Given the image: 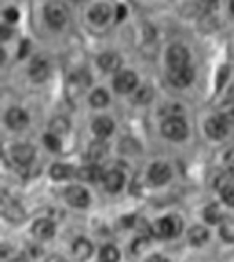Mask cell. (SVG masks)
<instances>
[{
    "instance_id": "1",
    "label": "cell",
    "mask_w": 234,
    "mask_h": 262,
    "mask_svg": "<svg viewBox=\"0 0 234 262\" xmlns=\"http://www.w3.org/2000/svg\"><path fill=\"white\" fill-rule=\"evenodd\" d=\"M183 230V221L179 216H166L161 217L154 225V235L159 239H172L177 237Z\"/></svg>"
},
{
    "instance_id": "2",
    "label": "cell",
    "mask_w": 234,
    "mask_h": 262,
    "mask_svg": "<svg viewBox=\"0 0 234 262\" xmlns=\"http://www.w3.org/2000/svg\"><path fill=\"white\" fill-rule=\"evenodd\" d=\"M161 132L165 138L172 141H183L188 136V125L181 116H168L161 125Z\"/></svg>"
},
{
    "instance_id": "3",
    "label": "cell",
    "mask_w": 234,
    "mask_h": 262,
    "mask_svg": "<svg viewBox=\"0 0 234 262\" xmlns=\"http://www.w3.org/2000/svg\"><path fill=\"white\" fill-rule=\"evenodd\" d=\"M45 20L52 29H61L66 24V7L61 2H50L45 6Z\"/></svg>"
},
{
    "instance_id": "4",
    "label": "cell",
    "mask_w": 234,
    "mask_h": 262,
    "mask_svg": "<svg viewBox=\"0 0 234 262\" xmlns=\"http://www.w3.org/2000/svg\"><path fill=\"white\" fill-rule=\"evenodd\" d=\"M65 198L72 207H77V209H84L90 205V193L79 186H70L68 189L65 191Z\"/></svg>"
},
{
    "instance_id": "5",
    "label": "cell",
    "mask_w": 234,
    "mask_h": 262,
    "mask_svg": "<svg viewBox=\"0 0 234 262\" xmlns=\"http://www.w3.org/2000/svg\"><path fill=\"white\" fill-rule=\"evenodd\" d=\"M113 86L118 93H131V91L138 86V77H136V73H132L131 70H125V72H120L114 77Z\"/></svg>"
},
{
    "instance_id": "6",
    "label": "cell",
    "mask_w": 234,
    "mask_h": 262,
    "mask_svg": "<svg viewBox=\"0 0 234 262\" xmlns=\"http://www.w3.org/2000/svg\"><path fill=\"white\" fill-rule=\"evenodd\" d=\"M195 77V72H193L191 66H184V68H170L168 72V80L172 86L176 88H186L189 82Z\"/></svg>"
},
{
    "instance_id": "7",
    "label": "cell",
    "mask_w": 234,
    "mask_h": 262,
    "mask_svg": "<svg viewBox=\"0 0 234 262\" xmlns=\"http://www.w3.org/2000/svg\"><path fill=\"white\" fill-rule=\"evenodd\" d=\"M229 123L224 116H213L206 121V132L211 139H224L227 136Z\"/></svg>"
},
{
    "instance_id": "8",
    "label": "cell",
    "mask_w": 234,
    "mask_h": 262,
    "mask_svg": "<svg viewBox=\"0 0 234 262\" xmlns=\"http://www.w3.org/2000/svg\"><path fill=\"white\" fill-rule=\"evenodd\" d=\"M170 179H172V169H170V166L165 164V162H155V164H152L150 169H148V180H150V184H154V186H163V184H166Z\"/></svg>"
},
{
    "instance_id": "9",
    "label": "cell",
    "mask_w": 234,
    "mask_h": 262,
    "mask_svg": "<svg viewBox=\"0 0 234 262\" xmlns=\"http://www.w3.org/2000/svg\"><path fill=\"white\" fill-rule=\"evenodd\" d=\"M188 61H189V52L183 45H173L168 49L166 62L170 64V68H184V66H188Z\"/></svg>"
},
{
    "instance_id": "10",
    "label": "cell",
    "mask_w": 234,
    "mask_h": 262,
    "mask_svg": "<svg viewBox=\"0 0 234 262\" xmlns=\"http://www.w3.org/2000/svg\"><path fill=\"white\" fill-rule=\"evenodd\" d=\"M6 123H7V127L13 128V130H22V128L27 127L29 116H27V113H25V111L18 109V107H13V109L7 111Z\"/></svg>"
},
{
    "instance_id": "11",
    "label": "cell",
    "mask_w": 234,
    "mask_h": 262,
    "mask_svg": "<svg viewBox=\"0 0 234 262\" xmlns=\"http://www.w3.org/2000/svg\"><path fill=\"white\" fill-rule=\"evenodd\" d=\"M34 156H36V152L31 145H16V146H13V150H11V157H13V161L20 166L31 164Z\"/></svg>"
},
{
    "instance_id": "12",
    "label": "cell",
    "mask_w": 234,
    "mask_h": 262,
    "mask_svg": "<svg viewBox=\"0 0 234 262\" xmlns=\"http://www.w3.org/2000/svg\"><path fill=\"white\" fill-rule=\"evenodd\" d=\"M104 186H106V189L109 191V193H118V191L124 187V173L118 171V169H111V171L104 173Z\"/></svg>"
},
{
    "instance_id": "13",
    "label": "cell",
    "mask_w": 234,
    "mask_h": 262,
    "mask_svg": "<svg viewBox=\"0 0 234 262\" xmlns=\"http://www.w3.org/2000/svg\"><path fill=\"white\" fill-rule=\"evenodd\" d=\"M32 234H34V237L42 239V241L52 239L55 234V225L50 220H38L32 225Z\"/></svg>"
},
{
    "instance_id": "14",
    "label": "cell",
    "mask_w": 234,
    "mask_h": 262,
    "mask_svg": "<svg viewBox=\"0 0 234 262\" xmlns=\"http://www.w3.org/2000/svg\"><path fill=\"white\" fill-rule=\"evenodd\" d=\"M29 75L36 82H43L48 77V62L42 57H36L29 66Z\"/></svg>"
},
{
    "instance_id": "15",
    "label": "cell",
    "mask_w": 234,
    "mask_h": 262,
    "mask_svg": "<svg viewBox=\"0 0 234 262\" xmlns=\"http://www.w3.org/2000/svg\"><path fill=\"white\" fill-rule=\"evenodd\" d=\"M72 252H73V257H75L77 260L84 262V260H88L91 255H93V245H91L88 239L81 237V239H77V241L73 243Z\"/></svg>"
},
{
    "instance_id": "16",
    "label": "cell",
    "mask_w": 234,
    "mask_h": 262,
    "mask_svg": "<svg viewBox=\"0 0 234 262\" xmlns=\"http://www.w3.org/2000/svg\"><path fill=\"white\" fill-rule=\"evenodd\" d=\"M96 62H99V66L104 70V72H116V70L122 66L120 55L114 54V52H104L102 55H99Z\"/></svg>"
},
{
    "instance_id": "17",
    "label": "cell",
    "mask_w": 234,
    "mask_h": 262,
    "mask_svg": "<svg viewBox=\"0 0 234 262\" xmlns=\"http://www.w3.org/2000/svg\"><path fill=\"white\" fill-rule=\"evenodd\" d=\"M111 18V7L107 4H99L90 11V20L96 25H104Z\"/></svg>"
},
{
    "instance_id": "18",
    "label": "cell",
    "mask_w": 234,
    "mask_h": 262,
    "mask_svg": "<svg viewBox=\"0 0 234 262\" xmlns=\"http://www.w3.org/2000/svg\"><path fill=\"white\" fill-rule=\"evenodd\" d=\"M114 130V123L107 116H100L93 121V132L99 138H107Z\"/></svg>"
},
{
    "instance_id": "19",
    "label": "cell",
    "mask_w": 234,
    "mask_h": 262,
    "mask_svg": "<svg viewBox=\"0 0 234 262\" xmlns=\"http://www.w3.org/2000/svg\"><path fill=\"white\" fill-rule=\"evenodd\" d=\"M4 216H6L7 221L20 223V221H24L25 212H24V209H22L20 204H16V202H11V204L4 205Z\"/></svg>"
},
{
    "instance_id": "20",
    "label": "cell",
    "mask_w": 234,
    "mask_h": 262,
    "mask_svg": "<svg viewBox=\"0 0 234 262\" xmlns=\"http://www.w3.org/2000/svg\"><path fill=\"white\" fill-rule=\"evenodd\" d=\"M79 179L86 180V182H99L100 179H104V173H102V169H100V166L90 164L79 169Z\"/></svg>"
},
{
    "instance_id": "21",
    "label": "cell",
    "mask_w": 234,
    "mask_h": 262,
    "mask_svg": "<svg viewBox=\"0 0 234 262\" xmlns=\"http://www.w3.org/2000/svg\"><path fill=\"white\" fill-rule=\"evenodd\" d=\"M188 239H189V243H191V245L200 246V245H204L207 239H209V232H207L204 227H191V228H189V232H188Z\"/></svg>"
},
{
    "instance_id": "22",
    "label": "cell",
    "mask_w": 234,
    "mask_h": 262,
    "mask_svg": "<svg viewBox=\"0 0 234 262\" xmlns=\"http://www.w3.org/2000/svg\"><path fill=\"white\" fill-rule=\"evenodd\" d=\"M73 175V168L68 164H54L50 168V177L54 180H66Z\"/></svg>"
},
{
    "instance_id": "23",
    "label": "cell",
    "mask_w": 234,
    "mask_h": 262,
    "mask_svg": "<svg viewBox=\"0 0 234 262\" xmlns=\"http://www.w3.org/2000/svg\"><path fill=\"white\" fill-rule=\"evenodd\" d=\"M107 154V146L104 141H95L90 145V150H88V157L91 159V161H100V159H104Z\"/></svg>"
},
{
    "instance_id": "24",
    "label": "cell",
    "mask_w": 234,
    "mask_h": 262,
    "mask_svg": "<svg viewBox=\"0 0 234 262\" xmlns=\"http://www.w3.org/2000/svg\"><path fill=\"white\" fill-rule=\"evenodd\" d=\"M222 210L218 205H215V204H211V205H207L206 209H204V220L207 221V223H211V225H217V223H220L222 221Z\"/></svg>"
},
{
    "instance_id": "25",
    "label": "cell",
    "mask_w": 234,
    "mask_h": 262,
    "mask_svg": "<svg viewBox=\"0 0 234 262\" xmlns=\"http://www.w3.org/2000/svg\"><path fill=\"white\" fill-rule=\"evenodd\" d=\"M100 260L102 262H118L120 260V252H118L116 246L106 245L100 250Z\"/></svg>"
},
{
    "instance_id": "26",
    "label": "cell",
    "mask_w": 234,
    "mask_h": 262,
    "mask_svg": "<svg viewBox=\"0 0 234 262\" xmlns=\"http://www.w3.org/2000/svg\"><path fill=\"white\" fill-rule=\"evenodd\" d=\"M90 102L93 107H104V105L109 104V95H107L104 90H95L90 97Z\"/></svg>"
},
{
    "instance_id": "27",
    "label": "cell",
    "mask_w": 234,
    "mask_h": 262,
    "mask_svg": "<svg viewBox=\"0 0 234 262\" xmlns=\"http://www.w3.org/2000/svg\"><path fill=\"white\" fill-rule=\"evenodd\" d=\"M220 196L222 200L227 205H232L234 207V184L225 182L224 186H220Z\"/></svg>"
},
{
    "instance_id": "28",
    "label": "cell",
    "mask_w": 234,
    "mask_h": 262,
    "mask_svg": "<svg viewBox=\"0 0 234 262\" xmlns=\"http://www.w3.org/2000/svg\"><path fill=\"white\" fill-rule=\"evenodd\" d=\"M43 143H45V146L50 152H59L61 150V141H59V138L55 134H47L43 138Z\"/></svg>"
},
{
    "instance_id": "29",
    "label": "cell",
    "mask_w": 234,
    "mask_h": 262,
    "mask_svg": "<svg viewBox=\"0 0 234 262\" xmlns=\"http://www.w3.org/2000/svg\"><path fill=\"white\" fill-rule=\"evenodd\" d=\"M68 127H70V123L65 120V118H55L54 121H52V134H65L66 130H68Z\"/></svg>"
},
{
    "instance_id": "30",
    "label": "cell",
    "mask_w": 234,
    "mask_h": 262,
    "mask_svg": "<svg viewBox=\"0 0 234 262\" xmlns=\"http://www.w3.org/2000/svg\"><path fill=\"white\" fill-rule=\"evenodd\" d=\"M152 97H154V93H152L150 86H143L141 90L136 91V102H141V104H147V102H150Z\"/></svg>"
},
{
    "instance_id": "31",
    "label": "cell",
    "mask_w": 234,
    "mask_h": 262,
    "mask_svg": "<svg viewBox=\"0 0 234 262\" xmlns=\"http://www.w3.org/2000/svg\"><path fill=\"white\" fill-rule=\"evenodd\" d=\"M222 237L227 239V241H234V227L231 223H227V225L222 227Z\"/></svg>"
},
{
    "instance_id": "32",
    "label": "cell",
    "mask_w": 234,
    "mask_h": 262,
    "mask_svg": "<svg viewBox=\"0 0 234 262\" xmlns=\"http://www.w3.org/2000/svg\"><path fill=\"white\" fill-rule=\"evenodd\" d=\"M6 20L11 21V24L18 20V11L14 9V7H9V9H6Z\"/></svg>"
},
{
    "instance_id": "33",
    "label": "cell",
    "mask_w": 234,
    "mask_h": 262,
    "mask_svg": "<svg viewBox=\"0 0 234 262\" xmlns=\"http://www.w3.org/2000/svg\"><path fill=\"white\" fill-rule=\"evenodd\" d=\"M200 4H202L206 9H213V7H217V4H218V0H199Z\"/></svg>"
},
{
    "instance_id": "34",
    "label": "cell",
    "mask_w": 234,
    "mask_h": 262,
    "mask_svg": "<svg viewBox=\"0 0 234 262\" xmlns=\"http://www.w3.org/2000/svg\"><path fill=\"white\" fill-rule=\"evenodd\" d=\"M0 31H2V39H4V41H7V39H9V36L13 34V32L7 29V25H2V29H0Z\"/></svg>"
},
{
    "instance_id": "35",
    "label": "cell",
    "mask_w": 234,
    "mask_h": 262,
    "mask_svg": "<svg viewBox=\"0 0 234 262\" xmlns=\"http://www.w3.org/2000/svg\"><path fill=\"white\" fill-rule=\"evenodd\" d=\"M47 262H68L65 259V257H61V255H50L47 259Z\"/></svg>"
},
{
    "instance_id": "36",
    "label": "cell",
    "mask_w": 234,
    "mask_h": 262,
    "mask_svg": "<svg viewBox=\"0 0 234 262\" xmlns=\"http://www.w3.org/2000/svg\"><path fill=\"white\" fill-rule=\"evenodd\" d=\"M148 262H168L165 259V257H161V255H154V257H150L148 259Z\"/></svg>"
},
{
    "instance_id": "37",
    "label": "cell",
    "mask_w": 234,
    "mask_h": 262,
    "mask_svg": "<svg viewBox=\"0 0 234 262\" xmlns=\"http://www.w3.org/2000/svg\"><path fill=\"white\" fill-rule=\"evenodd\" d=\"M124 14H125V7H124V6H118L116 18H118V20H122V18H124Z\"/></svg>"
},
{
    "instance_id": "38",
    "label": "cell",
    "mask_w": 234,
    "mask_h": 262,
    "mask_svg": "<svg viewBox=\"0 0 234 262\" xmlns=\"http://www.w3.org/2000/svg\"><path fill=\"white\" fill-rule=\"evenodd\" d=\"M11 262H29L25 257H16V259H11Z\"/></svg>"
},
{
    "instance_id": "39",
    "label": "cell",
    "mask_w": 234,
    "mask_h": 262,
    "mask_svg": "<svg viewBox=\"0 0 234 262\" xmlns=\"http://www.w3.org/2000/svg\"><path fill=\"white\" fill-rule=\"evenodd\" d=\"M229 175L234 177V162H231V164H229Z\"/></svg>"
},
{
    "instance_id": "40",
    "label": "cell",
    "mask_w": 234,
    "mask_h": 262,
    "mask_svg": "<svg viewBox=\"0 0 234 262\" xmlns=\"http://www.w3.org/2000/svg\"><path fill=\"white\" fill-rule=\"evenodd\" d=\"M231 11H232V14H234V0H231Z\"/></svg>"
}]
</instances>
